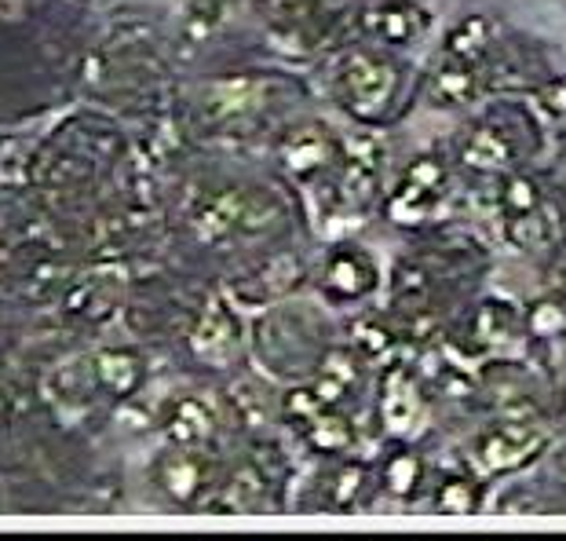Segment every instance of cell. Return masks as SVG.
Here are the masks:
<instances>
[{
    "instance_id": "obj_1",
    "label": "cell",
    "mask_w": 566,
    "mask_h": 541,
    "mask_svg": "<svg viewBox=\"0 0 566 541\" xmlns=\"http://www.w3.org/2000/svg\"><path fill=\"white\" fill-rule=\"evenodd\" d=\"M541 439H545V428H541L537 414L509 417L504 425L486 431L483 443H479V465H483L486 472H504V468H515L541 447Z\"/></svg>"
},
{
    "instance_id": "obj_2",
    "label": "cell",
    "mask_w": 566,
    "mask_h": 541,
    "mask_svg": "<svg viewBox=\"0 0 566 541\" xmlns=\"http://www.w3.org/2000/svg\"><path fill=\"white\" fill-rule=\"evenodd\" d=\"M158 487L172 504H198L212 490V461L195 447L165 454L158 461Z\"/></svg>"
},
{
    "instance_id": "obj_3",
    "label": "cell",
    "mask_w": 566,
    "mask_h": 541,
    "mask_svg": "<svg viewBox=\"0 0 566 541\" xmlns=\"http://www.w3.org/2000/svg\"><path fill=\"white\" fill-rule=\"evenodd\" d=\"M344 95L358 114H380L395 95V66L373 55H355L344 66Z\"/></svg>"
},
{
    "instance_id": "obj_4",
    "label": "cell",
    "mask_w": 566,
    "mask_h": 541,
    "mask_svg": "<svg viewBox=\"0 0 566 541\" xmlns=\"http://www.w3.org/2000/svg\"><path fill=\"white\" fill-rule=\"evenodd\" d=\"M161 425L168 431V439L179 443V447H201V443L212 439L216 417L201 399H195V395H179V399L165 406Z\"/></svg>"
},
{
    "instance_id": "obj_5",
    "label": "cell",
    "mask_w": 566,
    "mask_h": 541,
    "mask_svg": "<svg viewBox=\"0 0 566 541\" xmlns=\"http://www.w3.org/2000/svg\"><path fill=\"white\" fill-rule=\"evenodd\" d=\"M143 377H147V363L132 347H106V352L95 355V381H99L103 392L117 395V399L136 395L143 388Z\"/></svg>"
},
{
    "instance_id": "obj_6",
    "label": "cell",
    "mask_w": 566,
    "mask_h": 541,
    "mask_svg": "<svg viewBox=\"0 0 566 541\" xmlns=\"http://www.w3.org/2000/svg\"><path fill=\"white\" fill-rule=\"evenodd\" d=\"M377 282V268L373 260L363 257V252H352V249H340L333 252L329 263H325V290H329L336 300H358L373 290Z\"/></svg>"
},
{
    "instance_id": "obj_7",
    "label": "cell",
    "mask_w": 566,
    "mask_h": 541,
    "mask_svg": "<svg viewBox=\"0 0 566 541\" xmlns=\"http://www.w3.org/2000/svg\"><path fill=\"white\" fill-rule=\"evenodd\" d=\"M509 238L520 249H548L559 242V212L548 201H537L534 209L515 212L509 220Z\"/></svg>"
},
{
    "instance_id": "obj_8",
    "label": "cell",
    "mask_w": 566,
    "mask_h": 541,
    "mask_svg": "<svg viewBox=\"0 0 566 541\" xmlns=\"http://www.w3.org/2000/svg\"><path fill=\"white\" fill-rule=\"evenodd\" d=\"M282 158H285V165H289V173H296V176H315V173H322L325 165H329V158H333V143L325 139L318 128H300V132H293V136L285 139Z\"/></svg>"
},
{
    "instance_id": "obj_9",
    "label": "cell",
    "mask_w": 566,
    "mask_h": 541,
    "mask_svg": "<svg viewBox=\"0 0 566 541\" xmlns=\"http://www.w3.org/2000/svg\"><path fill=\"white\" fill-rule=\"evenodd\" d=\"M428 92H431V100H436L439 106H461V103H472L475 100L479 77H475V70L464 66V59H461V63L442 66L439 74L431 77Z\"/></svg>"
},
{
    "instance_id": "obj_10",
    "label": "cell",
    "mask_w": 566,
    "mask_h": 541,
    "mask_svg": "<svg viewBox=\"0 0 566 541\" xmlns=\"http://www.w3.org/2000/svg\"><path fill=\"white\" fill-rule=\"evenodd\" d=\"M464 165L483 168V173H504L512 165L509 139L497 136L493 128H475L464 143Z\"/></svg>"
},
{
    "instance_id": "obj_11",
    "label": "cell",
    "mask_w": 566,
    "mask_h": 541,
    "mask_svg": "<svg viewBox=\"0 0 566 541\" xmlns=\"http://www.w3.org/2000/svg\"><path fill=\"white\" fill-rule=\"evenodd\" d=\"M231 347H234V326L227 322V315L220 311V315H205L201 319V326L195 333V352L201 358H209V363H220V358L231 355Z\"/></svg>"
},
{
    "instance_id": "obj_12",
    "label": "cell",
    "mask_w": 566,
    "mask_h": 541,
    "mask_svg": "<svg viewBox=\"0 0 566 541\" xmlns=\"http://www.w3.org/2000/svg\"><path fill=\"white\" fill-rule=\"evenodd\" d=\"M420 414V399L417 392L409 388L406 377H395L388 384V395H384V420H388L391 431H406Z\"/></svg>"
},
{
    "instance_id": "obj_13",
    "label": "cell",
    "mask_w": 566,
    "mask_h": 541,
    "mask_svg": "<svg viewBox=\"0 0 566 541\" xmlns=\"http://www.w3.org/2000/svg\"><path fill=\"white\" fill-rule=\"evenodd\" d=\"M475 333H479V341H486V344L512 341L515 315L509 308H501V304H486L483 311H479V319H475Z\"/></svg>"
},
{
    "instance_id": "obj_14",
    "label": "cell",
    "mask_w": 566,
    "mask_h": 541,
    "mask_svg": "<svg viewBox=\"0 0 566 541\" xmlns=\"http://www.w3.org/2000/svg\"><path fill=\"white\" fill-rule=\"evenodd\" d=\"M311 443L325 454L347 450L352 447V428H347L340 417H315L311 420Z\"/></svg>"
},
{
    "instance_id": "obj_15",
    "label": "cell",
    "mask_w": 566,
    "mask_h": 541,
    "mask_svg": "<svg viewBox=\"0 0 566 541\" xmlns=\"http://www.w3.org/2000/svg\"><path fill=\"white\" fill-rule=\"evenodd\" d=\"M384 479H388V490L391 495H413V487L420 483V461L413 458V454H395V458L388 461V468H384Z\"/></svg>"
},
{
    "instance_id": "obj_16",
    "label": "cell",
    "mask_w": 566,
    "mask_h": 541,
    "mask_svg": "<svg viewBox=\"0 0 566 541\" xmlns=\"http://www.w3.org/2000/svg\"><path fill=\"white\" fill-rule=\"evenodd\" d=\"M486 48V22L464 19L461 27L450 33V55L453 59H475Z\"/></svg>"
},
{
    "instance_id": "obj_17",
    "label": "cell",
    "mask_w": 566,
    "mask_h": 541,
    "mask_svg": "<svg viewBox=\"0 0 566 541\" xmlns=\"http://www.w3.org/2000/svg\"><path fill=\"white\" fill-rule=\"evenodd\" d=\"M377 30H380L388 41L402 44V41H409V38L417 33V19H413V11H406V8H399V4H391V8L377 11Z\"/></svg>"
},
{
    "instance_id": "obj_18",
    "label": "cell",
    "mask_w": 566,
    "mask_h": 541,
    "mask_svg": "<svg viewBox=\"0 0 566 541\" xmlns=\"http://www.w3.org/2000/svg\"><path fill=\"white\" fill-rule=\"evenodd\" d=\"M541 201V190L534 179H523V176H515L509 179V187H504V195H501V206L509 209V216L515 212H526V209H534Z\"/></svg>"
},
{
    "instance_id": "obj_19",
    "label": "cell",
    "mask_w": 566,
    "mask_h": 541,
    "mask_svg": "<svg viewBox=\"0 0 566 541\" xmlns=\"http://www.w3.org/2000/svg\"><path fill=\"white\" fill-rule=\"evenodd\" d=\"M436 504L442 512H472L475 509V490L464 483V479H446L442 483V490H439V498H436Z\"/></svg>"
},
{
    "instance_id": "obj_20",
    "label": "cell",
    "mask_w": 566,
    "mask_h": 541,
    "mask_svg": "<svg viewBox=\"0 0 566 541\" xmlns=\"http://www.w3.org/2000/svg\"><path fill=\"white\" fill-rule=\"evenodd\" d=\"M363 483H366L363 468H358V465H344L340 476H336V483H333V504H340V509L355 504L358 495H363Z\"/></svg>"
},
{
    "instance_id": "obj_21",
    "label": "cell",
    "mask_w": 566,
    "mask_h": 541,
    "mask_svg": "<svg viewBox=\"0 0 566 541\" xmlns=\"http://www.w3.org/2000/svg\"><path fill=\"white\" fill-rule=\"evenodd\" d=\"M322 377L336 381L340 388H352V384L358 381V363L347 352H329L322 363Z\"/></svg>"
},
{
    "instance_id": "obj_22",
    "label": "cell",
    "mask_w": 566,
    "mask_h": 541,
    "mask_svg": "<svg viewBox=\"0 0 566 541\" xmlns=\"http://www.w3.org/2000/svg\"><path fill=\"white\" fill-rule=\"evenodd\" d=\"M563 326H566V315L559 304H537L530 311V330L537 336H556V333H563Z\"/></svg>"
},
{
    "instance_id": "obj_23",
    "label": "cell",
    "mask_w": 566,
    "mask_h": 541,
    "mask_svg": "<svg viewBox=\"0 0 566 541\" xmlns=\"http://www.w3.org/2000/svg\"><path fill=\"white\" fill-rule=\"evenodd\" d=\"M442 165L439 162H417L413 168H409V184L420 187V190H428V195H436V190L442 187Z\"/></svg>"
},
{
    "instance_id": "obj_24",
    "label": "cell",
    "mask_w": 566,
    "mask_h": 541,
    "mask_svg": "<svg viewBox=\"0 0 566 541\" xmlns=\"http://www.w3.org/2000/svg\"><path fill=\"white\" fill-rule=\"evenodd\" d=\"M537 100H541V106H545L548 114L566 117V81H552V84H545V89L537 92Z\"/></svg>"
},
{
    "instance_id": "obj_25",
    "label": "cell",
    "mask_w": 566,
    "mask_h": 541,
    "mask_svg": "<svg viewBox=\"0 0 566 541\" xmlns=\"http://www.w3.org/2000/svg\"><path fill=\"white\" fill-rule=\"evenodd\" d=\"M260 476L256 472H249V468H242V476H234L231 479V498H238L242 504H249V501H256L260 498Z\"/></svg>"
},
{
    "instance_id": "obj_26",
    "label": "cell",
    "mask_w": 566,
    "mask_h": 541,
    "mask_svg": "<svg viewBox=\"0 0 566 541\" xmlns=\"http://www.w3.org/2000/svg\"><path fill=\"white\" fill-rule=\"evenodd\" d=\"M358 333H363V344L369 352H384V347H388V333L377 326H358Z\"/></svg>"
},
{
    "instance_id": "obj_27",
    "label": "cell",
    "mask_w": 566,
    "mask_h": 541,
    "mask_svg": "<svg viewBox=\"0 0 566 541\" xmlns=\"http://www.w3.org/2000/svg\"><path fill=\"white\" fill-rule=\"evenodd\" d=\"M552 285L563 293V300H566V249L556 257V263H552Z\"/></svg>"
},
{
    "instance_id": "obj_28",
    "label": "cell",
    "mask_w": 566,
    "mask_h": 541,
    "mask_svg": "<svg viewBox=\"0 0 566 541\" xmlns=\"http://www.w3.org/2000/svg\"><path fill=\"white\" fill-rule=\"evenodd\" d=\"M559 476H563V483H566V450L559 454Z\"/></svg>"
}]
</instances>
